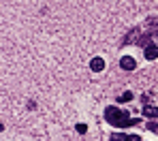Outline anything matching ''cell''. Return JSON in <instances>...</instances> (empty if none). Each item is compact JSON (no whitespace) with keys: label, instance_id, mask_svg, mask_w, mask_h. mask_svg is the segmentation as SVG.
Masks as SVG:
<instances>
[{"label":"cell","instance_id":"cell-11","mask_svg":"<svg viewBox=\"0 0 158 141\" xmlns=\"http://www.w3.org/2000/svg\"><path fill=\"white\" fill-rule=\"evenodd\" d=\"M2 128H4V126H2V122H0V131H2Z\"/></svg>","mask_w":158,"mask_h":141},{"label":"cell","instance_id":"cell-1","mask_svg":"<svg viewBox=\"0 0 158 141\" xmlns=\"http://www.w3.org/2000/svg\"><path fill=\"white\" fill-rule=\"evenodd\" d=\"M105 120L111 126H118V128H128V126L139 124V120L131 118L128 111H122V109H118V107H107L105 109Z\"/></svg>","mask_w":158,"mask_h":141},{"label":"cell","instance_id":"cell-8","mask_svg":"<svg viewBox=\"0 0 158 141\" xmlns=\"http://www.w3.org/2000/svg\"><path fill=\"white\" fill-rule=\"evenodd\" d=\"M75 128H77V133H79V135H85V133H88V126H85V124H77Z\"/></svg>","mask_w":158,"mask_h":141},{"label":"cell","instance_id":"cell-3","mask_svg":"<svg viewBox=\"0 0 158 141\" xmlns=\"http://www.w3.org/2000/svg\"><path fill=\"white\" fill-rule=\"evenodd\" d=\"M145 58H148V60H156L158 58V45L148 43V45H145Z\"/></svg>","mask_w":158,"mask_h":141},{"label":"cell","instance_id":"cell-5","mask_svg":"<svg viewBox=\"0 0 158 141\" xmlns=\"http://www.w3.org/2000/svg\"><path fill=\"white\" fill-rule=\"evenodd\" d=\"M143 115H145V118H158V107L145 105V107H143Z\"/></svg>","mask_w":158,"mask_h":141},{"label":"cell","instance_id":"cell-2","mask_svg":"<svg viewBox=\"0 0 158 141\" xmlns=\"http://www.w3.org/2000/svg\"><path fill=\"white\" fill-rule=\"evenodd\" d=\"M120 66H122L124 71H135L137 62H135V58H132V56H122V60H120Z\"/></svg>","mask_w":158,"mask_h":141},{"label":"cell","instance_id":"cell-10","mask_svg":"<svg viewBox=\"0 0 158 141\" xmlns=\"http://www.w3.org/2000/svg\"><path fill=\"white\" fill-rule=\"evenodd\" d=\"M150 128H152L154 133H158V126H156V124H150Z\"/></svg>","mask_w":158,"mask_h":141},{"label":"cell","instance_id":"cell-6","mask_svg":"<svg viewBox=\"0 0 158 141\" xmlns=\"http://www.w3.org/2000/svg\"><path fill=\"white\" fill-rule=\"evenodd\" d=\"M128 101H132V92H124L118 96V103H128Z\"/></svg>","mask_w":158,"mask_h":141},{"label":"cell","instance_id":"cell-4","mask_svg":"<svg viewBox=\"0 0 158 141\" xmlns=\"http://www.w3.org/2000/svg\"><path fill=\"white\" fill-rule=\"evenodd\" d=\"M90 68H92L94 73H101V71L105 68V60H103V58H92V60H90Z\"/></svg>","mask_w":158,"mask_h":141},{"label":"cell","instance_id":"cell-9","mask_svg":"<svg viewBox=\"0 0 158 141\" xmlns=\"http://www.w3.org/2000/svg\"><path fill=\"white\" fill-rule=\"evenodd\" d=\"M128 141H141V137H137V135H132V137H128Z\"/></svg>","mask_w":158,"mask_h":141},{"label":"cell","instance_id":"cell-7","mask_svg":"<svg viewBox=\"0 0 158 141\" xmlns=\"http://www.w3.org/2000/svg\"><path fill=\"white\" fill-rule=\"evenodd\" d=\"M109 141H128V137H126V135H122V133H113Z\"/></svg>","mask_w":158,"mask_h":141}]
</instances>
